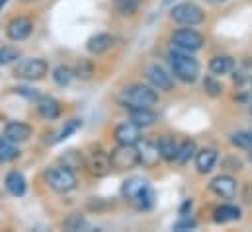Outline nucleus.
I'll return each instance as SVG.
<instances>
[{
	"label": "nucleus",
	"instance_id": "1",
	"mask_svg": "<svg viewBox=\"0 0 252 232\" xmlns=\"http://www.w3.org/2000/svg\"><path fill=\"white\" fill-rule=\"evenodd\" d=\"M122 191H124V195H126L127 199L135 205V209H139V211H147L155 203V193H153L149 181L143 179V177L135 175V177L126 179Z\"/></svg>",
	"mask_w": 252,
	"mask_h": 232
},
{
	"label": "nucleus",
	"instance_id": "2",
	"mask_svg": "<svg viewBox=\"0 0 252 232\" xmlns=\"http://www.w3.org/2000/svg\"><path fill=\"white\" fill-rule=\"evenodd\" d=\"M120 104L126 108H153L158 104V92L153 86H145V84H131L120 96Z\"/></svg>",
	"mask_w": 252,
	"mask_h": 232
},
{
	"label": "nucleus",
	"instance_id": "3",
	"mask_svg": "<svg viewBox=\"0 0 252 232\" xmlns=\"http://www.w3.org/2000/svg\"><path fill=\"white\" fill-rule=\"evenodd\" d=\"M168 57H170L172 74H174L178 80H182V82H186V84H191V82H195V80L199 78V62L191 57L189 53L174 49V51H170Z\"/></svg>",
	"mask_w": 252,
	"mask_h": 232
},
{
	"label": "nucleus",
	"instance_id": "4",
	"mask_svg": "<svg viewBox=\"0 0 252 232\" xmlns=\"http://www.w3.org/2000/svg\"><path fill=\"white\" fill-rule=\"evenodd\" d=\"M45 179L49 183V187L57 193H70L72 189H76L78 185V179L74 175V170L66 168V166H57V168H51L47 174H45Z\"/></svg>",
	"mask_w": 252,
	"mask_h": 232
},
{
	"label": "nucleus",
	"instance_id": "5",
	"mask_svg": "<svg viewBox=\"0 0 252 232\" xmlns=\"http://www.w3.org/2000/svg\"><path fill=\"white\" fill-rule=\"evenodd\" d=\"M170 18L180 26L191 28V26H197V24H201L205 20V12L195 2H180V4H176L172 8Z\"/></svg>",
	"mask_w": 252,
	"mask_h": 232
},
{
	"label": "nucleus",
	"instance_id": "6",
	"mask_svg": "<svg viewBox=\"0 0 252 232\" xmlns=\"http://www.w3.org/2000/svg\"><path fill=\"white\" fill-rule=\"evenodd\" d=\"M110 160L116 170H131L141 164V154L135 145H118L110 152Z\"/></svg>",
	"mask_w": 252,
	"mask_h": 232
},
{
	"label": "nucleus",
	"instance_id": "7",
	"mask_svg": "<svg viewBox=\"0 0 252 232\" xmlns=\"http://www.w3.org/2000/svg\"><path fill=\"white\" fill-rule=\"evenodd\" d=\"M47 72H49V64L43 58H24L14 68V76L22 78V80H28V82L41 80V78H45Z\"/></svg>",
	"mask_w": 252,
	"mask_h": 232
},
{
	"label": "nucleus",
	"instance_id": "8",
	"mask_svg": "<svg viewBox=\"0 0 252 232\" xmlns=\"http://www.w3.org/2000/svg\"><path fill=\"white\" fill-rule=\"evenodd\" d=\"M205 39L199 31L191 29V28H182V29H176L172 33V45L174 49L178 51H186V53H195L203 47Z\"/></svg>",
	"mask_w": 252,
	"mask_h": 232
},
{
	"label": "nucleus",
	"instance_id": "9",
	"mask_svg": "<svg viewBox=\"0 0 252 232\" xmlns=\"http://www.w3.org/2000/svg\"><path fill=\"white\" fill-rule=\"evenodd\" d=\"M86 168H88V172L94 175V177L108 175L110 170L114 168L112 166V160H110V152H104L102 148L90 150L88 156H86Z\"/></svg>",
	"mask_w": 252,
	"mask_h": 232
},
{
	"label": "nucleus",
	"instance_id": "10",
	"mask_svg": "<svg viewBox=\"0 0 252 232\" xmlns=\"http://www.w3.org/2000/svg\"><path fill=\"white\" fill-rule=\"evenodd\" d=\"M33 31V20L28 16H18L6 26V35L10 41H24Z\"/></svg>",
	"mask_w": 252,
	"mask_h": 232
},
{
	"label": "nucleus",
	"instance_id": "11",
	"mask_svg": "<svg viewBox=\"0 0 252 232\" xmlns=\"http://www.w3.org/2000/svg\"><path fill=\"white\" fill-rule=\"evenodd\" d=\"M114 139L118 145H137L143 139V127H139L137 123H133L131 119L118 125L114 131Z\"/></svg>",
	"mask_w": 252,
	"mask_h": 232
},
{
	"label": "nucleus",
	"instance_id": "12",
	"mask_svg": "<svg viewBox=\"0 0 252 232\" xmlns=\"http://www.w3.org/2000/svg\"><path fill=\"white\" fill-rule=\"evenodd\" d=\"M32 127L24 121H10L6 127H4V139L14 143V145H20V143H26L30 141L32 137Z\"/></svg>",
	"mask_w": 252,
	"mask_h": 232
},
{
	"label": "nucleus",
	"instance_id": "13",
	"mask_svg": "<svg viewBox=\"0 0 252 232\" xmlns=\"http://www.w3.org/2000/svg\"><path fill=\"white\" fill-rule=\"evenodd\" d=\"M209 189H211L215 195L223 197V199H233V197L237 195V179L227 174L217 175V177L209 183Z\"/></svg>",
	"mask_w": 252,
	"mask_h": 232
},
{
	"label": "nucleus",
	"instance_id": "14",
	"mask_svg": "<svg viewBox=\"0 0 252 232\" xmlns=\"http://www.w3.org/2000/svg\"><path fill=\"white\" fill-rule=\"evenodd\" d=\"M149 80H151V84L157 90H162V92L174 90V78H172V74H168L160 64H153L149 68Z\"/></svg>",
	"mask_w": 252,
	"mask_h": 232
},
{
	"label": "nucleus",
	"instance_id": "15",
	"mask_svg": "<svg viewBox=\"0 0 252 232\" xmlns=\"http://www.w3.org/2000/svg\"><path fill=\"white\" fill-rule=\"evenodd\" d=\"M37 112H39V116L43 117V119L55 121V119L61 117L63 108H61V104L55 98H51V96H39V100H37Z\"/></svg>",
	"mask_w": 252,
	"mask_h": 232
},
{
	"label": "nucleus",
	"instance_id": "16",
	"mask_svg": "<svg viewBox=\"0 0 252 232\" xmlns=\"http://www.w3.org/2000/svg\"><path fill=\"white\" fill-rule=\"evenodd\" d=\"M139 154H141V164L145 168H155L162 158L158 150V143H153V141H143V145L139 146Z\"/></svg>",
	"mask_w": 252,
	"mask_h": 232
},
{
	"label": "nucleus",
	"instance_id": "17",
	"mask_svg": "<svg viewBox=\"0 0 252 232\" xmlns=\"http://www.w3.org/2000/svg\"><path fill=\"white\" fill-rule=\"evenodd\" d=\"M114 35H110V33H96V35H92L88 41H86V49L90 51V53H94V55H102V53H106V51H110L112 49V45H114Z\"/></svg>",
	"mask_w": 252,
	"mask_h": 232
},
{
	"label": "nucleus",
	"instance_id": "18",
	"mask_svg": "<svg viewBox=\"0 0 252 232\" xmlns=\"http://www.w3.org/2000/svg\"><path fill=\"white\" fill-rule=\"evenodd\" d=\"M217 164V150L215 148H201L195 154V168L199 174H209Z\"/></svg>",
	"mask_w": 252,
	"mask_h": 232
},
{
	"label": "nucleus",
	"instance_id": "19",
	"mask_svg": "<svg viewBox=\"0 0 252 232\" xmlns=\"http://www.w3.org/2000/svg\"><path fill=\"white\" fill-rule=\"evenodd\" d=\"M129 119L137 123L139 127H151L158 121V116L151 108H131L129 110Z\"/></svg>",
	"mask_w": 252,
	"mask_h": 232
},
{
	"label": "nucleus",
	"instance_id": "20",
	"mask_svg": "<svg viewBox=\"0 0 252 232\" xmlns=\"http://www.w3.org/2000/svg\"><path fill=\"white\" fill-rule=\"evenodd\" d=\"M4 185H6L8 193H12L14 197H22L26 193V177H24L22 172H18V170L8 172L6 179H4Z\"/></svg>",
	"mask_w": 252,
	"mask_h": 232
},
{
	"label": "nucleus",
	"instance_id": "21",
	"mask_svg": "<svg viewBox=\"0 0 252 232\" xmlns=\"http://www.w3.org/2000/svg\"><path fill=\"white\" fill-rule=\"evenodd\" d=\"M178 148H180V145L176 143V139H174L172 135H162V137L158 139V150H160L162 160H166V162L176 160Z\"/></svg>",
	"mask_w": 252,
	"mask_h": 232
},
{
	"label": "nucleus",
	"instance_id": "22",
	"mask_svg": "<svg viewBox=\"0 0 252 232\" xmlns=\"http://www.w3.org/2000/svg\"><path fill=\"white\" fill-rule=\"evenodd\" d=\"M235 68V60L227 55H219V57H213L209 60V70L219 76V74H229L231 70Z\"/></svg>",
	"mask_w": 252,
	"mask_h": 232
},
{
	"label": "nucleus",
	"instance_id": "23",
	"mask_svg": "<svg viewBox=\"0 0 252 232\" xmlns=\"http://www.w3.org/2000/svg\"><path fill=\"white\" fill-rule=\"evenodd\" d=\"M215 223L219 225H225V223H231V221H239L241 219V209L235 207V205H223L219 209H215Z\"/></svg>",
	"mask_w": 252,
	"mask_h": 232
},
{
	"label": "nucleus",
	"instance_id": "24",
	"mask_svg": "<svg viewBox=\"0 0 252 232\" xmlns=\"http://www.w3.org/2000/svg\"><path fill=\"white\" fill-rule=\"evenodd\" d=\"M20 156V150H18V146L14 145V143H10V141H0V162L2 164H6V162H14L16 158Z\"/></svg>",
	"mask_w": 252,
	"mask_h": 232
},
{
	"label": "nucleus",
	"instance_id": "25",
	"mask_svg": "<svg viewBox=\"0 0 252 232\" xmlns=\"http://www.w3.org/2000/svg\"><path fill=\"white\" fill-rule=\"evenodd\" d=\"M74 78V70L66 64H59L55 70H53V80L59 84V86H68Z\"/></svg>",
	"mask_w": 252,
	"mask_h": 232
},
{
	"label": "nucleus",
	"instance_id": "26",
	"mask_svg": "<svg viewBox=\"0 0 252 232\" xmlns=\"http://www.w3.org/2000/svg\"><path fill=\"white\" fill-rule=\"evenodd\" d=\"M193 152H195V141H191V139H186V141L180 145V148H178V154H176V162H178V164H186L189 158L193 156Z\"/></svg>",
	"mask_w": 252,
	"mask_h": 232
},
{
	"label": "nucleus",
	"instance_id": "27",
	"mask_svg": "<svg viewBox=\"0 0 252 232\" xmlns=\"http://www.w3.org/2000/svg\"><path fill=\"white\" fill-rule=\"evenodd\" d=\"M61 160H63V166L70 168V170H78V168H82V164H84L82 154L76 152V150H68V152H64L63 156H61Z\"/></svg>",
	"mask_w": 252,
	"mask_h": 232
},
{
	"label": "nucleus",
	"instance_id": "28",
	"mask_svg": "<svg viewBox=\"0 0 252 232\" xmlns=\"http://www.w3.org/2000/svg\"><path fill=\"white\" fill-rule=\"evenodd\" d=\"M231 143L239 148H245V150H251L252 148V129L251 131H239L231 137Z\"/></svg>",
	"mask_w": 252,
	"mask_h": 232
},
{
	"label": "nucleus",
	"instance_id": "29",
	"mask_svg": "<svg viewBox=\"0 0 252 232\" xmlns=\"http://www.w3.org/2000/svg\"><path fill=\"white\" fill-rule=\"evenodd\" d=\"M92 74H94V66H92V62L86 60V58H80L78 64H76L74 76H78V78H82V80H90Z\"/></svg>",
	"mask_w": 252,
	"mask_h": 232
},
{
	"label": "nucleus",
	"instance_id": "30",
	"mask_svg": "<svg viewBox=\"0 0 252 232\" xmlns=\"http://www.w3.org/2000/svg\"><path fill=\"white\" fill-rule=\"evenodd\" d=\"M18 58H20V51L16 47H10V45L0 47V64H10Z\"/></svg>",
	"mask_w": 252,
	"mask_h": 232
},
{
	"label": "nucleus",
	"instance_id": "31",
	"mask_svg": "<svg viewBox=\"0 0 252 232\" xmlns=\"http://www.w3.org/2000/svg\"><path fill=\"white\" fill-rule=\"evenodd\" d=\"M139 2H141V0H114L116 8H118L122 14H133V12L139 8Z\"/></svg>",
	"mask_w": 252,
	"mask_h": 232
},
{
	"label": "nucleus",
	"instance_id": "32",
	"mask_svg": "<svg viewBox=\"0 0 252 232\" xmlns=\"http://www.w3.org/2000/svg\"><path fill=\"white\" fill-rule=\"evenodd\" d=\"M80 125H82V121L80 119H70V121H66L63 127V131H61V135H59V139L57 141H64L68 135H72L76 129H80Z\"/></svg>",
	"mask_w": 252,
	"mask_h": 232
},
{
	"label": "nucleus",
	"instance_id": "33",
	"mask_svg": "<svg viewBox=\"0 0 252 232\" xmlns=\"http://www.w3.org/2000/svg\"><path fill=\"white\" fill-rule=\"evenodd\" d=\"M197 227V223H195V219H189L186 215H182V219L174 225V231L178 232H184V231H193Z\"/></svg>",
	"mask_w": 252,
	"mask_h": 232
},
{
	"label": "nucleus",
	"instance_id": "34",
	"mask_svg": "<svg viewBox=\"0 0 252 232\" xmlns=\"http://www.w3.org/2000/svg\"><path fill=\"white\" fill-rule=\"evenodd\" d=\"M203 88H205V92L209 94V96H219L221 94V84L215 80V78H205L203 80Z\"/></svg>",
	"mask_w": 252,
	"mask_h": 232
},
{
	"label": "nucleus",
	"instance_id": "35",
	"mask_svg": "<svg viewBox=\"0 0 252 232\" xmlns=\"http://www.w3.org/2000/svg\"><path fill=\"white\" fill-rule=\"evenodd\" d=\"M80 227H84V219L80 215H70L64 221V229H68V231H80Z\"/></svg>",
	"mask_w": 252,
	"mask_h": 232
},
{
	"label": "nucleus",
	"instance_id": "36",
	"mask_svg": "<svg viewBox=\"0 0 252 232\" xmlns=\"http://www.w3.org/2000/svg\"><path fill=\"white\" fill-rule=\"evenodd\" d=\"M209 2H215V4H221V2H227V0H209Z\"/></svg>",
	"mask_w": 252,
	"mask_h": 232
},
{
	"label": "nucleus",
	"instance_id": "37",
	"mask_svg": "<svg viewBox=\"0 0 252 232\" xmlns=\"http://www.w3.org/2000/svg\"><path fill=\"white\" fill-rule=\"evenodd\" d=\"M249 114H251V116H252V102H251V104H249Z\"/></svg>",
	"mask_w": 252,
	"mask_h": 232
},
{
	"label": "nucleus",
	"instance_id": "38",
	"mask_svg": "<svg viewBox=\"0 0 252 232\" xmlns=\"http://www.w3.org/2000/svg\"><path fill=\"white\" fill-rule=\"evenodd\" d=\"M249 160L252 162V148H251V152H249Z\"/></svg>",
	"mask_w": 252,
	"mask_h": 232
},
{
	"label": "nucleus",
	"instance_id": "39",
	"mask_svg": "<svg viewBox=\"0 0 252 232\" xmlns=\"http://www.w3.org/2000/svg\"><path fill=\"white\" fill-rule=\"evenodd\" d=\"M4 2H6V0H0V6H2V4H4Z\"/></svg>",
	"mask_w": 252,
	"mask_h": 232
}]
</instances>
